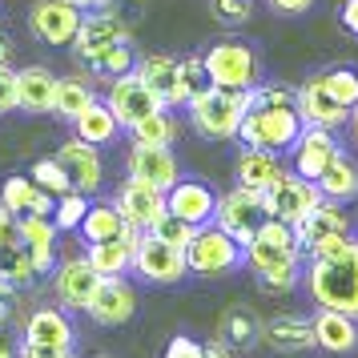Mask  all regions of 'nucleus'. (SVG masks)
<instances>
[{"label": "nucleus", "instance_id": "21", "mask_svg": "<svg viewBox=\"0 0 358 358\" xmlns=\"http://www.w3.org/2000/svg\"><path fill=\"white\" fill-rule=\"evenodd\" d=\"M310 326H314V346L326 355H355L358 350V318H350V314L318 306Z\"/></svg>", "mask_w": 358, "mask_h": 358}, {"label": "nucleus", "instance_id": "27", "mask_svg": "<svg viewBox=\"0 0 358 358\" xmlns=\"http://www.w3.org/2000/svg\"><path fill=\"white\" fill-rule=\"evenodd\" d=\"M282 173H286L282 153H270V149H250V145L238 153V185H245V189H262V194H266Z\"/></svg>", "mask_w": 358, "mask_h": 358}, {"label": "nucleus", "instance_id": "20", "mask_svg": "<svg viewBox=\"0 0 358 358\" xmlns=\"http://www.w3.org/2000/svg\"><path fill=\"white\" fill-rule=\"evenodd\" d=\"M298 117H302V125H314V129H342L350 121V109L330 97L318 85V77H310L298 89Z\"/></svg>", "mask_w": 358, "mask_h": 358}, {"label": "nucleus", "instance_id": "57", "mask_svg": "<svg viewBox=\"0 0 358 358\" xmlns=\"http://www.w3.org/2000/svg\"><path fill=\"white\" fill-rule=\"evenodd\" d=\"M73 4H77V8H81V13H85V8H97L101 0H73Z\"/></svg>", "mask_w": 358, "mask_h": 358}, {"label": "nucleus", "instance_id": "30", "mask_svg": "<svg viewBox=\"0 0 358 358\" xmlns=\"http://www.w3.org/2000/svg\"><path fill=\"white\" fill-rule=\"evenodd\" d=\"M121 229H125V217L117 213L113 201H89L77 234L85 238V245H93V242H113V238H121Z\"/></svg>", "mask_w": 358, "mask_h": 358}, {"label": "nucleus", "instance_id": "47", "mask_svg": "<svg viewBox=\"0 0 358 358\" xmlns=\"http://www.w3.org/2000/svg\"><path fill=\"white\" fill-rule=\"evenodd\" d=\"M17 109V69L0 65V113Z\"/></svg>", "mask_w": 358, "mask_h": 358}, {"label": "nucleus", "instance_id": "18", "mask_svg": "<svg viewBox=\"0 0 358 358\" xmlns=\"http://www.w3.org/2000/svg\"><path fill=\"white\" fill-rule=\"evenodd\" d=\"M338 137H334V129H314V125H302V133H298V141H294V173L306 181H318L322 178L326 162L338 153Z\"/></svg>", "mask_w": 358, "mask_h": 358}, {"label": "nucleus", "instance_id": "41", "mask_svg": "<svg viewBox=\"0 0 358 358\" xmlns=\"http://www.w3.org/2000/svg\"><path fill=\"white\" fill-rule=\"evenodd\" d=\"M298 282H302V262H290V266H278L270 274H258V286L270 294H290Z\"/></svg>", "mask_w": 358, "mask_h": 358}, {"label": "nucleus", "instance_id": "52", "mask_svg": "<svg viewBox=\"0 0 358 358\" xmlns=\"http://www.w3.org/2000/svg\"><path fill=\"white\" fill-rule=\"evenodd\" d=\"M8 278H13V282H29V278H36L33 262H29V250H24V254H20L17 262H13V270H8Z\"/></svg>", "mask_w": 358, "mask_h": 358}, {"label": "nucleus", "instance_id": "6", "mask_svg": "<svg viewBox=\"0 0 358 358\" xmlns=\"http://www.w3.org/2000/svg\"><path fill=\"white\" fill-rule=\"evenodd\" d=\"M270 217V206H266V194L262 189H245V185H238V189H229V194L217 197V213H213V226H222L234 238V242H250L254 234H258V226Z\"/></svg>", "mask_w": 358, "mask_h": 358}, {"label": "nucleus", "instance_id": "50", "mask_svg": "<svg viewBox=\"0 0 358 358\" xmlns=\"http://www.w3.org/2000/svg\"><path fill=\"white\" fill-rule=\"evenodd\" d=\"M338 24L358 41V0H342V8H338Z\"/></svg>", "mask_w": 358, "mask_h": 358}, {"label": "nucleus", "instance_id": "12", "mask_svg": "<svg viewBox=\"0 0 358 358\" xmlns=\"http://www.w3.org/2000/svg\"><path fill=\"white\" fill-rule=\"evenodd\" d=\"M105 105L113 109V117L121 121V129H133L137 121H145L149 113H157V109H165L162 101L149 93L145 85H141V77L137 73H125V77H113V85H109V97H105Z\"/></svg>", "mask_w": 358, "mask_h": 358}, {"label": "nucleus", "instance_id": "16", "mask_svg": "<svg viewBox=\"0 0 358 358\" xmlns=\"http://www.w3.org/2000/svg\"><path fill=\"white\" fill-rule=\"evenodd\" d=\"M57 162L65 165L69 181H73V189L77 194H97L101 181H105V165H101V149L81 141V137H73L65 145L57 149Z\"/></svg>", "mask_w": 358, "mask_h": 358}, {"label": "nucleus", "instance_id": "3", "mask_svg": "<svg viewBox=\"0 0 358 358\" xmlns=\"http://www.w3.org/2000/svg\"><path fill=\"white\" fill-rule=\"evenodd\" d=\"M185 266L197 278H226L245 266V245L234 242L222 226H197L185 245Z\"/></svg>", "mask_w": 358, "mask_h": 358}, {"label": "nucleus", "instance_id": "2", "mask_svg": "<svg viewBox=\"0 0 358 358\" xmlns=\"http://www.w3.org/2000/svg\"><path fill=\"white\" fill-rule=\"evenodd\" d=\"M250 105H254V89H201L197 97H189V121L197 125L201 137H210V141H229V137H238L242 129V117L250 113Z\"/></svg>", "mask_w": 358, "mask_h": 358}, {"label": "nucleus", "instance_id": "25", "mask_svg": "<svg viewBox=\"0 0 358 358\" xmlns=\"http://www.w3.org/2000/svg\"><path fill=\"white\" fill-rule=\"evenodd\" d=\"M24 342H36V346H77V330H73V322H69V314L61 306H41L24 322Z\"/></svg>", "mask_w": 358, "mask_h": 358}, {"label": "nucleus", "instance_id": "22", "mask_svg": "<svg viewBox=\"0 0 358 358\" xmlns=\"http://www.w3.org/2000/svg\"><path fill=\"white\" fill-rule=\"evenodd\" d=\"M262 342L274 346L278 355H302L314 350V326L298 314H274L270 322H262Z\"/></svg>", "mask_w": 358, "mask_h": 358}, {"label": "nucleus", "instance_id": "4", "mask_svg": "<svg viewBox=\"0 0 358 358\" xmlns=\"http://www.w3.org/2000/svg\"><path fill=\"white\" fill-rule=\"evenodd\" d=\"M302 133V117L298 109H274V105H250L242 117V145L250 149H270V153H290L294 141Z\"/></svg>", "mask_w": 358, "mask_h": 358}, {"label": "nucleus", "instance_id": "40", "mask_svg": "<svg viewBox=\"0 0 358 358\" xmlns=\"http://www.w3.org/2000/svg\"><path fill=\"white\" fill-rule=\"evenodd\" d=\"M210 8L217 24H226V29H242L254 17V0H210Z\"/></svg>", "mask_w": 358, "mask_h": 358}, {"label": "nucleus", "instance_id": "42", "mask_svg": "<svg viewBox=\"0 0 358 358\" xmlns=\"http://www.w3.org/2000/svg\"><path fill=\"white\" fill-rule=\"evenodd\" d=\"M194 229H197V226L181 222V217H173V213H165L162 222L149 229V234H157L162 242H169V245H178V250H185V245H189V238H194Z\"/></svg>", "mask_w": 358, "mask_h": 358}, {"label": "nucleus", "instance_id": "5", "mask_svg": "<svg viewBox=\"0 0 358 358\" xmlns=\"http://www.w3.org/2000/svg\"><path fill=\"white\" fill-rule=\"evenodd\" d=\"M201 61L217 89H254L258 81V49L245 41H217Z\"/></svg>", "mask_w": 358, "mask_h": 358}, {"label": "nucleus", "instance_id": "29", "mask_svg": "<svg viewBox=\"0 0 358 358\" xmlns=\"http://www.w3.org/2000/svg\"><path fill=\"white\" fill-rule=\"evenodd\" d=\"M117 133H121V121L113 117V109L105 105V101H93L89 109H85L77 121H73V137H81L89 145H113Z\"/></svg>", "mask_w": 358, "mask_h": 358}, {"label": "nucleus", "instance_id": "8", "mask_svg": "<svg viewBox=\"0 0 358 358\" xmlns=\"http://www.w3.org/2000/svg\"><path fill=\"white\" fill-rule=\"evenodd\" d=\"M113 206H117V213L125 217V226H137V229H145V234L169 213L165 210V189L145 185V181H137V178H125L117 185Z\"/></svg>", "mask_w": 358, "mask_h": 358}, {"label": "nucleus", "instance_id": "32", "mask_svg": "<svg viewBox=\"0 0 358 358\" xmlns=\"http://www.w3.org/2000/svg\"><path fill=\"white\" fill-rule=\"evenodd\" d=\"M97 101V89L85 81V77H57V97H52V113L61 121H77V117Z\"/></svg>", "mask_w": 358, "mask_h": 358}, {"label": "nucleus", "instance_id": "34", "mask_svg": "<svg viewBox=\"0 0 358 358\" xmlns=\"http://www.w3.org/2000/svg\"><path fill=\"white\" fill-rule=\"evenodd\" d=\"M89 65H93V73H101V77H125V73H133V69H137L133 41H117V45L97 49L89 57Z\"/></svg>", "mask_w": 358, "mask_h": 358}, {"label": "nucleus", "instance_id": "26", "mask_svg": "<svg viewBox=\"0 0 358 358\" xmlns=\"http://www.w3.org/2000/svg\"><path fill=\"white\" fill-rule=\"evenodd\" d=\"M314 185H318V194H322L326 201H338V206L355 201L358 197V162L346 153V149H338V153L326 162L322 178L314 181Z\"/></svg>", "mask_w": 358, "mask_h": 358}, {"label": "nucleus", "instance_id": "36", "mask_svg": "<svg viewBox=\"0 0 358 358\" xmlns=\"http://www.w3.org/2000/svg\"><path fill=\"white\" fill-rule=\"evenodd\" d=\"M17 234L24 250H57V234L61 229L52 226V217H36V213H24L17 222Z\"/></svg>", "mask_w": 358, "mask_h": 358}, {"label": "nucleus", "instance_id": "51", "mask_svg": "<svg viewBox=\"0 0 358 358\" xmlns=\"http://www.w3.org/2000/svg\"><path fill=\"white\" fill-rule=\"evenodd\" d=\"M52 210H57V201H52V194H49V189H41V185H36L33 201H29V213H36V217H52Z\"/></svg>", "mask_w": 358, "mask_h": 358}, {"label": "nucleus", "instance_id": "48", "mask_svg": "<svg viewBox=\"0 0 358 358\" xmlns=\"http://www.w3.org/2000/svg\"><path fill=\"white\" fill-rule=\"evenodd\" d=\"M165 358H201V346L189 334H173L169 346H165Z\"/></svg>", "mask_w": 358, "mask_h": 358}, {"label": "nucleus", "instance_id": "17", "mask_svg": "<svg viewBox=\"0 0 358 358\" xmlns=\"http://www.w3.org/2000/svg\"><path fill=\"white\" fill-rule=\"evenodd\" d=\"M125 169H129V178L157 185V189H169L181 178V162L173 157V145H133Z\"/></svg>", "mask_w": 358, "mask_h": 358}, {"label": "nucleus", "instance_id": "56", "mask_svg": "<svg viewBox=\"0 0 358 358\" xmlns=\"http://www.w3.org/2000/svg\"><path fill=\"white\" fill-rule=\"evenodd\" d=\"M346 125H350V133H355V141H358V105L350 109V121H346Z\"/></svg>", "mask_w": 358, "mask_h": 358}, {"label": "nucleus", "instance_id": "39", "mask_svg": "<svg viewBox=\"0 0 358 358\" xmlns=\"http://www.w3.org/2000/svg\"><path fill=\"white\" fill-rule=\"evenodd\" d=\"M33 194H36V185H33V178H8L4 181V189H0V206L8 213H29V201H33Z\"/></svg>", "mask_w": 358, "mask_h": 358}, {"label": "nucleus", "instance_id": "38", "mask_svg": "<svg viewBox=\"0 0 358 358\" xmlns=\"http://www.w3.org/2000/svg\"><path fill=\"white\" fill-rule=\"evenodd\" d=\"M33 185H41V189H49V194H57V197L73 189L65 165L57 162V157H41V162L33 165Z\"/></svg>", "mask_w": 358, "mask_h": 358}, {"label": "nucleus", "instance_id": "53", "mask_svg": "<svg viewBox=\"0 0 358 358\" xmlns=\"http://www.w3.org/2000/svg\"><path fill=\"white\" fill-rule=\"evenodd\" d=\"M201 358H234V355H229L226 342H210V346H201Z\"/></svg>", "mask_w": 358, "mask_h": 358}, {"label": "nucleus", "instance_id": "46", "mask_svg": "<svg viewBox=\"0 0 358 358\" xmlns=\"http://www.w3.org/2000/svg\"><path fill=\"white\" fill-rule=\"evenodd\" d=\"M17 358H77V346H36V342H20Z\"/></svg>", "mask_w": 358, "mask_h": 358}, {"label": "nucleus", "instance_id": "37", "mask_svg": "<svg viewBox=\"0 0 358 358\" xmlns=\"http://www.w3.org/2000/svg\"><path fill=\"white\" fill-rule=\"evenodd\" d=\"M85 210H89V194H77V189H69V194L57 197V210H52V226L61 229H77L81 226Z\"/></svg>", "mask_w": 358, "mask_h": 358}, {"label": "nucleus", "instance_id": "49", "mask_svg": "<svg viewBox=\"0 0 358 358\" xmlns=\"http://www.w3.org/2000/svg\"><path fill=\"white\" fill-rule=\"evenodd\" d=\"M274 13H282V17H302V13H310L314 8V0H266Z\"/></svg>", "mask_w": 358, "mask_h": 358}, {"label": "nucleus", "instance_id": "19", "mask_svg": "<svg viewBox=\"0 0 358 358\" xmlns=\"http://www.w3.org/2000/svg\"><path fill=\"white\" fill-rule=\"evenodd\" d=\"M141 234H145V229L125 226L121 229V238H113V242H93L89 250H85V258H89V266H93L101 278L129 274L133 270V254H137V245H141Z\"/></svg>", "mask_w": 358, "mask_h": 358}, {"label": "nucleus", "instance_id": "44", "mask_svg": "<svg viewBox=\"0 0 358 358\" xmlns=\"http://www.w3.org/2000/svg\"><path fill=\"white\" fill-rule=\"evenodd\" d=\"M254 105L298 109V89H290V85H262V89H254Z\"/></svg>", "mask_w": 358, "mask_h": 358}, {"label": "nucleus", "instance_id": "43", "mask_svg": "<svg viewBox=\"0 0 358 358\" xmlns=\"http://www.w3.org/2000/svg\"><path fill=\"white\" fill-rule=\"evenodd\" d=\"M181 89H185V97H197L201 89H210V73H206V61L201 57H185L181 61Z\"/></svg>", "mask_w": 358, "mask_h": 358}, {"label": "nucleus", "instance_id": "24", "mask_svg": "<svg viewBox=\"0 0 358 358\" xmlns=\"http://www.w3.org/2000/svg\"><path fill=\"white\" fill-rule=\"evenodd\" d=\"M52 97H57V77L45 65L17 69V109L24 113H52Z\"/></svg>", "mask_w": 358, "mask_h": 358}, {"label": "nucleus", "instance_id": "11", "mask_svg": "<svg viewBox=\"0 0 358 358\" xmlns=\"http://www.w3.org/2000/svg\"><path fill=\"white\" fill-rule=\"evenodd\" d=\"M165 210L181 222H189V226H210L213 213H217V194L197 178H178L165 189Z\"/></svg>", "mask_w": 358, "mask_h": 358}, {"label": "nucleus", "instance_id": "58", "mask_svg": "<svg viewBox=\"0 0 358 358\" xmlns=\"http://www.w3.org/2000/svg\"><path fill=\"white\" fill-rule=\"evenodd\" d=\"M97 358H105V355H97Z\"/></svg>", "mask_w": 358, "mask_h": 358}, {"label": "nucleus", "instance_id": "55", "mask_svg": "<svg viewBox=\"0 0 358 358\" xmlns=\"http://www.w3.org/2000/svg\"><path fill=\"white\" fill-rule=\"evenodd\" d=\"M0 358H17V350L8 346V338H4V334H0Z\"/></svg>", "mask_w": 358, "mask_h": 358}, {"label": "nucleus", "instance_id": "14", "mask_svg": "<svg viewBox=\"0 0 358 358\" xmlns=\"http://www.w3.org/2000/svg\"><path fill=\"white\" fill-rule=\"evenodd\" d=\"M133 73L141 77V85L162 101L165 109H178V105L189 101V97H185V89H181V61H178V57H165V52L141 57Z\"/></svg>", "mask_w": 358, "mask_h": 358}, {"label": "nucleus", "instance_id": "45", "mask_svg": "<svg viewBox=\"0 0 358 358\" xmlns=\"http://www.w3.org/2000/svg\"><path fill=\"white\" fill-rule=\"evenodd\" d=\"M355 242L350 234H326V238H318V242L306 245L310 258H330V254H338V250H346V245Z\"/></svg>", "mask_w": 358, "mask_h": 358}, {"label": "nucleus", "instance_id": "1", "mask_svg": "<svg viewBox=\"0 0 358 358\" xmlns=\"http://www.w3.org/2000/svg\"><path fill=\"white\" fill-rule=\"evenodd\" d=\"M306 290L322 310H338L358 318V238L330 258H310Z\"/></svg>", "mask_w": 358, "mask_h": 358}, {"label": "nucleus", "instance_id": "15", "mask_svg": "<svg viewBox=\"0 0 358 358\" xmlns=\"http://www.w3.org/2000/svg\"><path fill=\"white\" fill-rule=\"evenodd\" d=\"M97 286L101 274L89 266V258H65L52 274V294H57L61 310H85L89 298L97 294Z\"/></svg>", "mask_w": 358, "mask_h": 358}, {"label": "nucleus", "instance_id": "28", "mask_svg": "<svg viewBox=\"0 0 358 358\" xmlns=\"http://www.w3.org/2000/svg\"><path fill=\"white\" fill-rule=\"evenodd\" d=\"M294 234H298V245L306 250L310 242H318L326 234H350V217H346V210H342L338 201H326L322 197V201L294 226Z\"/></svg>", "mask_w": 358, "mask_h": 358}, {"label": "nucleus", "instance_id": "54", "mask_svg": "<svg viewBox=\"0 0 358 358\" xmlns=\"http://www.w3.org/2000/svg\"><path fill=\"white\" fill-rule=\"evenodd\" d=\"M8 57H13V41L0 33V65H8Z\"/></svg>", "mask_w": 358, "mask_h": 358}, {"label": "nucleus", "instance_id": "10", "mask_svg": "<svg viewBox=\"0 0 358 358\" xmlns=\"http://www.w3.org/2000/svg\"><path fill=\"white\" fill-rule=\"evenodd\" d=\"M318 201H322L318 185H314V181H306V178H298V173H282V178L266 189L270 217L286 222V226H298V222H302V217L318 206Z\"/></svg>", "mask_w": 358, "mask_h": 358}, {"label": "nucleus", "instance_id": "35", "mask_svg": "<svg viewBox=\"0 0 358 358\" xmlns=\"http://www.w3.org/2000/svg\"><path fill=\"white\" fill-rule=\"evenodd\" d=\"M314 77H318V85H322L338 105H346V109L358 105V69L338 65V69H326V73H314Z\"/></svg>", "mask_w": 358, "mask_h": 358}, {"label": "nucleus", "instance_id": "9", "mask_svg": "<svg viewBox=\"0 0 358 358\" xmlns=\"http://www.w3.org/2000/svg\"><path fill=\"white\" fill-rule=\"evenodd\" d=\"M81 17L85 13L73 0H36L29 8V29H33L36 41L61 49V45H73V36L81 29Z\"/></svg>", "mask_w": 358, "mask_h": 358}, {"label": "nucleus", "instance_id": "7", "mask_svg": "<svg viewBox=\"0 0 358 358\" xmlns=\"http://www.w3.org/2000/svg\"><path fill=\"white\" fill-rule=\"evenodd\" d=\"M133 274L149 282V286H178L189 278V266H185V250L162 242L157 234H141V245L133 254Z\"/></svg>", "mask_w": 358, "mask_h": 358}, {"label": "nucleus", "instance_id": "33", "mask_svg": "<svg viewBox=\"0 0 358 358\" xmlns=\"http://www.w3.org/2000/svg\"><path fill=\"white\" fill-rule=\"evenodd\" d=\"M129 133H133V145H173L181 129H178V121H173L169 109H157L145 121H137Z\"/></svg>", "mask_w": 358, "mask_h": 358}, {"label": "nucleus", "instance_id": "13", "mask_svg": "<svg viewBox=\"0 0 358 358\" xmlns=\"http://www.w3.org/2000/svg\"><path fill=\"white\" fill-rule=\"evenodd\" d=\"M85 314L97 326H125L133 314H137V290L125 282V274L101 278V286H97V294L89 298Z\"/></svg>", "mask_w": 358, "mask_h": 358}, {"label": "nucleus", "instance_id": "31", "mask_svg": "<svg viewBox=\"0 0 358 358\" xmlns=\"http://www.w3.org/2000/svg\"><path fill=\"white\" fill-rule=\"evenodd\" d=\"M258 338H262V322L254 318V310L234 306V310L222 314V322H217V342H226L229 350H250Z\"/></svg>", "mask_w": 358, "mask_h": 358}, {"label": "nucleus", "instance_id": "23", "mask_svg": "<svg viewBox=\"0 0 358 358\" xmlns=\"http://www.w3.org/2000/svg\"><path fill=\"white\" fill-rule=\"evenodd\" d=\"M117 41H129V24L113 13H93V17H81V29L73 36V49L81 61H89L97 49L105 45H117Z\"/></svg>", "mask_w": 358, "mask_h": 358}]
</instances>
